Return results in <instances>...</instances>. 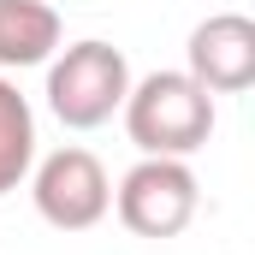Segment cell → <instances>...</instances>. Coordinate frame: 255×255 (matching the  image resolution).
<instances>
[{
	"instance_id": "obj_1",
	"label": "cell",
	"mask_w": 255,
	"mask_h": 255,
	"mask_svg": "<svg viewBox=\"0 0 255 255\" xmlns=\"http://www.w3.org/2000/svg\"><path fill=\"white\" fill-rule=\"evenodd\" d=\"M125 130L142 154L190 160L196 148L214 136V95L196 83L190 71H148L130 77L125 89Z\"/></svg>"
},
{
	"instance_id": "obj_2",
	"label": "cell",
	"mask_w": 255,
	"mask_h": 255,
	"mask_svg": "<svg viewBox=\"0 0 255 255\" xmlns=\"http://www.w3.org/2000/svg\"><path fill=\"white\" fill-rule=\"evenodd\" d=\"M125 89H130V60L113 42L83 36L71 48H54V60H48V113L65 130L107 125L125 107Z\"/></svg>"
},
{
	"instance_id": "obj_3",
	"label": "cell",
	"mask_w": 255,
	"mask_h": 255,
	"mask_svg": "<svg viewBox=\"0 0 255 255\" xmlns=\"http://www.w3.org/2000/svg\"><path fill=\"white\" fill-rule=\"evenodd\" d=\"M196 202H202V184H196L190 160H166V154H142L119 178L113 190V208H119V226L130 238H178L196 220Z\"/></svg>"
},
{
	"instance_id": "obj_4",
	"label": "cell",
	"mask_w": 255,
	"mask_h": 255,
	"mask_svg": "<svg viewBox=\"0 0 255 255\" xmlns=\"http://www.w3.org/2000/svg\"><path fill=\"white\" fill-rule=\"evenodd\" d=\"M30 196H36V214L54 232H89L113 208L107 166L89 148H54L42 166H30Z\"/></svg>"
},
{
	"instance_id": "obj_5",
	"label": "cell",
	"mask_w": 255,
	"mask_h": 255,
	"mask_svg": "<svg viewBox=\"0 0 255 255\" xmlns=\"http://www.w3.org/2000/svg\"><path fill=\"white\" fill-rule=\"evenodd\" d=\"M184 71L208 95H244L255 83V24L244 12H214L190 30V48H184Z\"/></svg>"
},
{
	"instance_id": "obj_6",
	"label": "cell",
	"mask_w": 255,
	"mask_h": 255,
	"mask_svg": "<svg viewBox=\"0 0 255 255\" xmlns=\"http://www.w3.org/2000/svg\"><path fill=\"white\" fill-rule=\"evenodd\" d=\"M60 48V12L48 0H0V71L48 65Z\"/></svg>"
},
{
	"instance_id": "obj_7",
	"label": "cell",
	"mask_w": 255,
	"mask_h": 255,
	"mask_svg": "<svg viewBox=\"0 0 255 255\" xmlns=\"http://www.w3.org/2000/svg\"><path fill=\"white\" fill-rule=\"evenodd\" d=\"M36 166V113L12 77H0V196H12Z\"/></svg>"
}]
</instances>
